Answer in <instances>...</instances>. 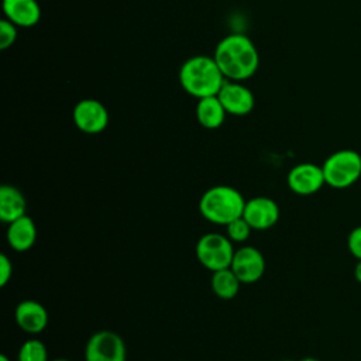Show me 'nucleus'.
Instances as JSON below:
<instances>
[{
  "label": "nucleus",
  "mask_w": 361,
  "mask_h": 361,
  "mask_svg": "<svg viewBox=\"0 0 361 361\" xmlns=\"http://www.w3.org/2000/svg\"><path fill=\"white\" fill-rule=\"evenodd\" d=\"M213 58L224 78L235 82L251 78L259 66V55L254 42L243 34L224 37L217 44Z\"/></svg>",
  "instance_id": "obj_1"
},
{
  "label": "nucleus",
  "mask_w": 361,
  "mask_h": 361,
  "mask_svg": "<svg viewBox=\"0 0 361 361\" xmlns=\"http://www.w3.org/2000/svg\"><path fill=\"white\" fill-rule=\"evenodd\" d=\"M179 82L186 93L203 99L217 96L226 78L213 56L195 55L182 63Z\"/></svg>",
  "instance_id": "obj_2"
},
{
  "label": "nucleus",
  "mask_w": 361,
  "mask_h": 361,
  "mask_svg": "<svg viewBox=\"0 0 361 361\" xmlns=\"http://www.w3.org/2000/svg\"><path fill=\"white\" fill-rule=\"evenodd\" d=\"M245 199L233 186L217 185L209 188L199 200L200 214L210 223L227 226L243 216Z\"/></svg>",
  "instance_id": "obj_3"
},
{
  "label": "nucleus",
  "mask_w": 361,
  "mask_h": 361,
  "mask_svg": "<svg viewBox=\"0 0 361 361\" xmlns=\"http://www.w3.org/2000/svg\"><path fill=\"white\" fill-rule=\"evenodd\" d=\"M326 185L333 189L353 186L361 176V155L354 149H338L322 164Z\"/></svg>",
  "instance_id": "obj_4"
},
{
  "label": "nucleus",
  "mask_w": 361,
  "mask_h": 361,
  "mask_svg": "<svg viewBox=\"0 0 361 361\" xmlns=\"http://www.w3.org/2000/svg\"><path fill=\"white\" fill-rule=\"evenodd\" d=\"M196 257L199 262L212 272L230 268L234 255L233 241L220 233H207L196 243Z\"/></svg>",
  "instance_id": "obj_5"
},
{
  "label": "nucleus",
  "mask_w": 361,
  "mask_h": 361,
  "mask_svg": "<svg viewBox=\"0 0 361 361\" xmlns=\"http://www.w3.org/2000/svg\"><path fill=\"white\" fill-rule=\"evenodd\" d=\"M124 340L111 330L93 333L85 347V361H126Z\"/></svg>",
  "instance_id": "obj_6"
},
{
  "label": "nucleus",
  "mask_w": 361,
  "mask_h": 361,
  "mask_svg": "<svg viewBox=\"0 0 361 361\" xmlns=\"http://www.w3.org/2000/svg\"><path fill=\"white\" fill-rule=\"evenodd\" d=\"M72 118L75 126L86 134H99L109 124L107 109L96 99H83L76 103Z\"/></svg>",
  "instance_id": "obj_7"
},
{
  "label": "nucleus",
  "mask_w": 361,
  "mask_h": 361,
  "mask_svg": "<svg viewBox=\"0 0 361 361\" xmlns=\"http://www.w3.org/2000/svg\"><path fill=\"white\" fill-rule=\"evenodd\" d=\"M230 268L241 283H254L259 281L265 272V259L259 250L244 245L234 251Z\"/></svg>",
  "instance_id": "obj_8"
},
{
  "label": "nucleus",
  "mask_w": 361,
  "mask_h": 361,
  "mask_svg": "<svg viewBox=\"0 0 361 361\" xmlns=\"http://www.w3.org/2000/svg\"><path fill=\"white\" fill-rule=\"evenodd\" d=\"M288 188L302 196L313 195L326 185L323 168L313 162H303L295 165L286 176Z\"/></svg>",
  "instance_id": "obj_9"
},
{
  "label": "nucleus",
  "mask_w": 361,
  "mask_h": 361,
  "mask_svg": "<svg viewBox=\"0 0 361 361\" xmlns=\"http://www.w3.org/2000/svg\"><path fill=\"white\" fill-rule=\"evenodd\" d=\"M243 217L252 230H267L279 220V206L267 196H255L245 202Z\"/></svg>",
  "instance_id": "obj_10"
},
{
  "label": "nucleus",
  "mask_w": 361,
  "mask_h": 361,
  "mask_svg": "<svg viewBox=\"0 0 361 361\" xmlns=\"http://www.w3.org/2000/svg\"><path fill=\"white\" fill-rule=\"evenodd\" d=\"M217 97L226 111L233 116H245L251 113L255 103L252 92L235 80H226Z\"/></svg>",
  "instance_id": "obj_11"
},
{
  "label": "nucleus",
  "mask_w": 361,
  "mask_h": 361,
  "mask_svg": "<svg viewBox=\"0 0 361 361\" xmlns=\"http://www.w3.org/2000/svg\"><path fill=\"white\" fill-rule=\"evenodd\" d=\"M14 317L17 326L28 334H38L48 324L47 309L39 302L32 299L20 302L16 307Z\"/></svg>",
  "instance_id": "obj_12"
},
{
  "label": "nucleus",
  "mask_w": 361,
  "mask_h": 361,
  "mask_svg": "<svg viewBox=\"0 0 361 361\" xmlns=\"http://www.w3.org/2000/svg\"><path fill=\"white\" fill-rule=\"evenodd\" d=\"M7 20L17 27H34L41 18V8L35 0H3Z\"/></svg>",
  "instance_id": "obj_13"
},
{
  "label": "nucleus",
  "mask_w": 361,
  "mask_h": 361,
  "mask_svg": "<svg viewBox=\"0 0 361 361\" xmlns=\"http://www.w3.org/2000/svg\"><path fill=\"white\" fill-rule=\"evenodd\" d=\"M6 237H7L8 245L14 251H18V252L28 251L35 244L37 226L30 216L24 214L8 224Z\"/></svg>",
  "instance_id": "obj_14"
},
{
  "label": "nucleus",
  "mask_w": 361,
  "mask_h": 361,
  "mask_svg": "<svg viewBox=\"0 0 361 361\" xmlns=\"http://www.w3.org/2000/svg\"><path fill=\"white\" fill-rule=\"evenodd\" d=\"M27 202L23 192L13 185L0 188V220L6 224L13 223L25 214Z\"/></svg>",
  "instance_id": "obj_15"
},
{
  "label": "nucleus",
  "mask_w": 361,
  "mask_h": 361,
  "mask_svg": "<svg viewBox=\"0 0 361 361\" xmlns=\"http://www.w3.org/2000/svg\"><path fill=\"white\" fill-rule=\"evenodd\" d=\"M226 109L217 96H209L199 99L196 104V118L199 124L204 128L214 130L219 128L226 118Z\"/></svg>",
  "instance_id": "obj_16"
},
{
  "label": "nucleus",
  "mask_w": 361,
  "mask_h": 361,
  "mask_svg": "<svg viewBox=\"0 0 361 361\" xmlns=\"http://www.w3.org/2000/svg\"><path fill=\"white\" fill-rule=\"evenodd\" d=\"M240 285L241 282L237 278V275L231 271V268H224L213 272L210 279L212 290L217 298L224 300L235 298L240 290Z\"/></svg>",
  "instance_id": "obj_17"
},
{
  "label": "nucleus",
  "mask_w": 361,
  "mask_h": 361,
  "mask_svg": "<svg viewBox=\"0 0 361 361\" xmlns=\"http://www.w3.org/2000/svg\"><path fill=\"white\" fill-rule=\"evenodd\" d=\"M17 361H49L48 350L38 338L25 340L18 350Z\"/></svg>",
  "instance_id": "obj_18"
},
{
  "label": "nucleus",
  "mask_w": 361,
  "mask_h": 361,
  "mask_svg": "<svg viewBox=\"0 0 361 361\" xmlns=\"http://www.w3.org/2000/svg\"><path fill=\"white\" fill-rule=\"evenodd\" d=\"M227 228V237L233 241V243H244L250 238L251 235V226L245 221V219L241 216L235 220H233L231 223H228L226 226Z\"/></svg>",
  "instance_id": "obj_19"
},
{
  "label": "nucleus",
  "mask_w": 361,
  "mask_h": 361,
  "mask_svg": "<svg viewBox=\"0 0 361 361\" xmlns=\"http://www.w3.org/2000/svg\"><path fill=\"white\" fill-rule=\"evenodd\" d=\"M17 25L13 24L10 20L3 18L0 21V48L7 49L10 48L17 38Z\"/></svg>",
  "instance_id": "obj_20"
},
{
  "label": "nucleus",
  "mask_w": 361,
  "mask_h": 361,
  "mask_svg": "<svg viewBox=\"0 0 361 361\" xmlns=\"http://www.w3.org/2000/svg\"><path fill=\"white\" fill-rule=\"evenodd\" d=\"M347 247L350 254L357 258L361 259V226L354 227L347 238Z\"/></svg>",
  "instance_id": "obj_21"
},
{
  "label": "nucleus",
  "mask_w": 361,
  "mask_h": 361,
  "mask_svg": "<svg viewBox=\"0 0 361 361\" xmlns=\"http://www.w3.org/2000/svg\"><path fill=\"white\" fill-rule=\"evenodd\" d=\"M13 275L11 259L3 252L0 254V286H6Z\"/></svg>",
  "instance_id": "obj_22"
},
{
  "label": "nucleus",
  "mask_w": 361,
  "mask_h": 361,
  "mask_svg": "<svg viewBox=\"0 0 361 361\" xmlns=\"http://www.w3.org/2000/svg\"><path fill=\"white\" fill-rule=\"evenodd\" d=\"M354 276L361 283V259H357V264L354 267Z\"/></svg>",
  "instance_id": "obj_23"
},
{
  "label": "nucleus",
  "mask_w": 361,
  "mask_h": 361,
  "mask_svg": "<svg viewBox=\"0 0 361 361\" xmlns=\"http://www.w3.org/2000/svg\"><path fill=\"white\" fill-rule=\"evenodd\" d=\"M299 361H319V360L314 358V357H303V358H300Z\"/></svg>",
  "instance_id": "obj_24"
},
{
  "label": "nucleus",
  "mask_w": 361,
  "mask_h": 361,
  "mask_svg": "<svg viewBox=\"0 0 361 361\" xmlns=\"http://www.w3.org/2000/svg\"><path fill=\"white\" fill-rule=\"evenodd\" d=\"M0 361H10V360H8V357L6 354H1L0 355Z\"/></svg>",
  "instance_id": "obj_25"
},
{
  "label": "nucleus",
  "mask_w": 361,
  "mask_h": 361,
  "mask_svg": "<svg viewBox=\"0 0 361 361\" xmlns=\"http://www.w3.org/2000/svg\"><path fill=\"white\" fill-rule=\"evenodd\" d=\"M51 361H71V360H65V358H56V360H51Z\"/></svg>",
  "instance_id": "obj_26"
},
{
  "label": "nucleus",
  "mask_w": 361,
  "mask_h": 361,
  "mask_svg": "<svg viewBox=\"0 0 361 361\" xmlns=\"http://www.w3.org/2000/svg\"><path fill=\"white\" fill-rule=\"evenodd\" d=\"M279 361H292V360H279Z\"/></svg>",
  "instance_id": "obj_27"
}]
</instances>
